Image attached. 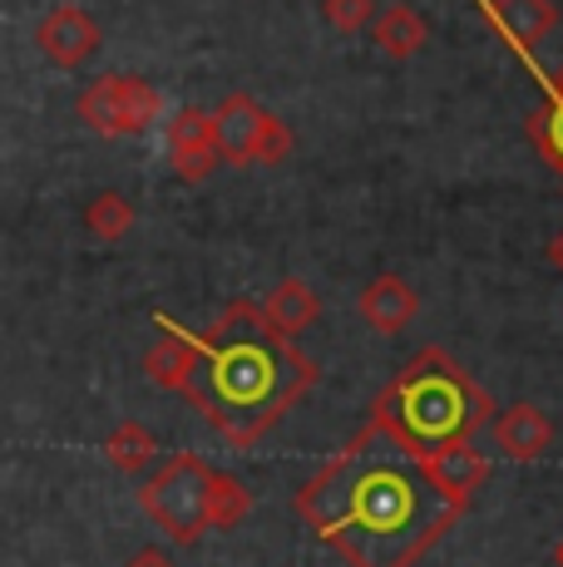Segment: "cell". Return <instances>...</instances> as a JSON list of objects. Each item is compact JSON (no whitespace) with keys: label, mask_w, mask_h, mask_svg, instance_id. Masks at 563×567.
Listing matches in <instances>:
<instances>
[{"label":"cell","mask_w":563,"mask_h":567,"mask_svg":"<svg viewBox=\"0 0 563 567\" xmlns=\"http://www.w3.org/2000/svg\"><path fill=\"white\" fill-rule=\"evenodd\" d=\"M297 508L356 567H416L460 518V494L376 420L301 488Z\"/></svg>","instance_id":"obj_1"},{"label":"cell","mask_w":563,"mask_h":567,"mask_svg":"<svg viewBox=\"0 0 563 567\" xmlns=\"http://www.w3.org/2000/svg\"><path fill=\"white\" fill-rule=\"evenodd\" d=\"M311 380L317 370L291 346V336H282L263 307L233 301L223 321L208 336H198L193 370L178 395H188L208 414L227 444L247 450L307 395Z\"/></svg>","instance_id":"obj_2"},{"label":"cell","mask_w":563,"mask_h":567,"mask_svg":"<svg viewBox=\"0 0 563 567\" xmlns=\"http://www.w3.org/2000/svg\"><path fill=\"white\" fill-rule=\"evenodd\" d=\"M376 420L410 454H420L430 464L436 454L454 450V444H470V434L490 420V400L474 390V380L460 365H450L440 351H430L391 385Z\"/></svg>","instance_id":"obj_3"},{"label":"cell","mask_w":563,"mask_h":567,"mask_svg":"<svg viewBox=\"0 0 563 567\" xmlns=\"http://www.w3.org/2000/svg\"><path fill=\"white\" fill-rule=\"evenodd\" d=\"M213 474L198 454H173V460L139 488L144 514L168 533L173 543H193L213 528Z\"/></svg>","instance_id":"obj_4"},{"label":"cell","mask_w":563,"mask_h":567,"mask_svg":"<svg viewBox=\"0 0 563 567\" xmlns=\"http://www.w3.org/2000/svg\"><path fill=\"white\" fill-rule=\"evenodd\" d=\"M80 118L104 138H134L164 118V94L139 74H104L80 94Z\"/></svg>","instance_id":"obj_5"},{"label":"cell","mask_w":563,"mask_h":567,"mask_svg":"<svg viewBox=\"0 0 563 567\" xmlns=\"http://www.w3.org/2000/svg\"><path fill=\"white\" fill-rule=\"evenodd\" d=\"M35 45L50 64H60V70H80V64H90L94 54H100L104 30L84 6H55L35 25Z\"/></svg>","instance_id":"obj_6"},{"label":"cell","mask_w":563,"mask_h":567,"mask_svg":"<svg viewBox=\"0 0 563 567\" xmlns=\"http://www.w3.org/2000/svg\"><path fill=\"white\" fill-rule=\"evenodd\" d=\"M164 148H168V168L178 173L183 183H203L223 163L218 138H213V114L208 109H193V104L168 118Z\"/></svg>","instance_id":"obj_7"},{"label":"cell","mask_w":563,"mask_h":567,"mask_svg":"<svg viewBox=\"0 0 563 567\" xmlns=\"http://www.w3.org/2000/svg\"><path fill=\"white\" fill-rule=\"evenodd\" d=\"M267 124H273V114H267L257 100H247V94H227V100L213 109V138H218V154L227 163H257Z\"/></svg>","instance_id":"obj_8"},{"label":"cell","mask_w":563,"mask_h":567,"mask_svg":"<svg viewBox=\"0 0 563 567\" xmlns=\"http://www.w3.org/2000/svg\"><path fill=\"white\" fill-rule=\"evenodd\" d=\"M484 16L504 30V40L514 45L519 54H529L549 30L559 25V10L554 0H480Z\"/></svg>","instance_id":"obj_9"},{"label":"cell","mask_w":563,"mask_h":567,"mask_svg":"<svg viewBox=\"0 0 563 567\" xmlns=\"http://www.w3.org/2000/svg\"><path fill=\"white\" fill-rule=\"evenodd\" d=\"M193 346H198V336H188L183 326H173L168 316H158V341H154V351L144 355L149 380H158V385H168V390H183V380H188V370H193Z\"/></svg>","instance_id":"obj_10"},{"label":"cell","mask_w":563,"mask_h":567,"mask_svg":"<svg viewBox=\"0 0 563 567\" xmlns=\"http://www.w3.org/2000/svg\"><path fill=\"white\" fill-rule=\"evenodd\" d=\"M426 40H430L426 16L410 6H391L381 20H376V45L391 54V60H410L416 50H426Z\"/></svg>","instance_id":"obj_11"},{"label":"cell","mask_w":563,"mask_h":567,"mask_svg":"<svg viewBox=\"0 0 563 567\" xmlns=\"http://www.w3.org/2000/svg\"><path fill=\"white\" fill-rule=\"evenodd\" d=\"M361 316L371 326H381V331H396V326H406L416 316V297L400 287V277H381L361 291Z\"/></svg>","instance_id":"obj_12"},{"label":"cell","mask_w":563,"mask_h":567,"mask_svg":"<svg viewBox=\"0 0 563 567\" xmlns=\"http://www.w3.org/2000/svg\"><path fill=\"white\" fill-rule=\"evenodd\" d=\"M263 316L277 326L282 336H291V331H301V326H307L311 316H317V297H311V291L301 287L297 277H291V281H282L273 297L263 301Z\"/></svg>","instance_id":"obj_13"},{"label":"cell","mask_w":563,"mask_h":567,"mask_svg":"<svg viewBox=\"0 0 563 567\" xmlns=\"http://www.w3.org/2000/svg\"><path fill=\"white\" fill-rule=\"evenodd\" d=\"M104 454H110L114 468H124V474H139L144 464H154L158 444H154V434H149L139 420H124V424H114V434L104 440Z\"/></svg>","instance_id":"obj_14"},{"label":"cell","mask_w":563,"mask_h":567,"mask_svg":"<svg viewBox=\"0 0 563 567\" xmlns=\"http://www.w3.org/2000/svg\"><path fill=\"white\" fill-rule=\"evenodd\" d=\"M84 227H90L100 243H119L124 233H134V203L124 193H94L90 207H84Z\"/></svg>","instance_id":"obj_15"},{"label":"cell","mask_w":563,"mask_h":567,"mask_svg":"<svg viewBox=\"0 0 563 567\" xmlns=\"http://www.w3.org/2000/svg\"><path fill=\"white\" fill-rule=\"evenodd\" d=\"M544 90H549V104L529 118V134H534L539 154L554 168H563V90H554V84H544Z\"/></svg>","instance_id":"obj_16"},{"label":"cell","mask_w":563,"mask_h":567,"mask_svg":"<svg viewBox=\"0 0 563 567\" xmlns=\"http://www.w3.org/2000/svg\"><path fill=\"white\" fill-rule=\"evenodd\" d=\"M500 440H504V450L509 454H539L549 444V424H544V414H534V410H514L504 420V430H500Z\"/></svg>","instance_id":"obj_17"},{"label":"cell","mask_w":563,"mask_h":567,"mask_svg":"<svg viewBox=\"0 0 563 567\" xmlns=\"http://www.w3.org/2000/svg\"><path fill=\"white\" fill-rule=\"evenodd\" d=\"M247 514V488L227 474H213V528H233Z\"/></svg>","instance_id":"obj_18"},{"label":"cell","mask_w":563,"mask_h":567,"mask_svg":"<svg viewBox=\"0 0 563 567\" xmlns=\"http://www.w3.org/2000/svg\"><path fill=\"white\" fill-rule=\"evenodd\" d=\"M371 10H376V0H327L321 16H327L337 30H346V35H356V30L371 25Z\"/></svg>","instance_id":"obj_19"},{"label":"cell","mask_w":563,"mask_h":567,"mask_svg":"<svg viewBox=\"0 0 563 567\" xmlns=\"http://www.w3.org/2000/svg\"><path fill=\"white\" fill-rule=\"evenodd\" d=\"M291 154V134H287V124L273 114V124H267V134H263V148H257V163H282Z\"/></svg>","instance_id":"obj_20"},{"label":"cell","mask_w":563,"mask_h":567,"mask_svg":"<svg viewBox=\"0 0 563 567\" xmlns=\"http://www.w3.org/2000/svg\"><path fill=\"white\" fill-rule=\"evenodd\" d=\"M124 567H173L168 553H158V548H144V553H134Z\"/></svg>","instance_id":"obj_21"},{"label":"cell","mask_w":563,"mask_h":567,"mask_svg":"<svg viewBox=\"0 0 563 567\" xmlns=\"http://www.w3.org/2000/svg\"><path fill=\"white\" fill-rule=\"evenodd\" d=\"M549 257H554V267L563 271V233L554 237V243H549Z\"/></svg>","instance_id":"obj_22"},{"label":"cell","mask_w":563,"mask_h":567,"mask_svg":"<svg viewBox=\"0 0 563 567\" xmlns=\"http://www.w3.org/2000/svg\"><path fill=\"white\" fill-rule=\"evenodd\" d=\"M559 558H563V553H559Z\"/></svg>","instance_id":"obj_23"}]
</instances>
